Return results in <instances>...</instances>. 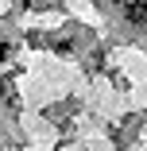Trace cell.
<instances>
[{"label": "cell", "instance_id": "obj_1", "mask_svg": "<svg viewBox=\"0 0 147 151\" xmlns=\"http://www.w3.org/2000/svg\"><path fill=\"white\" fill-rule=\"evenodd\" d=\"M128 19H132V23H139V27H147V0H136V4H128Z\"/></svg>", "mask_w": 147, "mask_h": 151}, {"label": "cell", "instance_id": "obj_2", "mask_svg": "<svg viewBox=\"0 0 147 151\" xmlns=\"http://www.w3.org/2000/svg\"><path fill=\"white\" fill-rule=\"evenodd\" d=\"M4 58H8V43H0V62H4Z\"/></svg>", "mask_w": 147, "mask_h": 151}]
</instances>
